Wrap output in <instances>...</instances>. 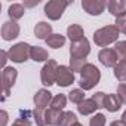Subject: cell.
I'll return each instance as SVG.
<instances>
[{"label":"cell","instance_id":"obj_1","mask_svg":"<svg viewBox=\"0 0 126 126\" xmlns=\"http://www.w3.org/2000/svg\"><path fill=\"white\" fill-rule=\"evenodd\" d=\"M101 80V71L96 65L94 64H88L83 67V70L80 71V88L83 91H91L94 89Z\"/></svg>","mask_w":126,"mask_h":126},{"label":"cell","instance_id":"obj_2","mask_svg":"<svg viewBox=\"0 0 126 126\" xmlns=\"http://www.w3.org/2000/svg\"><path fill=\"white\" fill-rule=\"evenodd\" d=\"M119 34H120V31L116 25H105V27H102L94 33V42L96 46L105 49V46L117 42Z\"/></svg>","mask_w":126,"mask_h":126},{"label":"cell","instance_id":"obj_3","mask_svg":"<svg viewBox=\"0 0 126 126\" xmlns=\"http://www.w3.org/2000/svg\"><path fill=\"white\" fill-rule=\"evenodd\" d=\"M31 53V46L25 42H19L16 45H14L12 47H9L8 50V56L12 62H16V64H22L28 59Z\"/></svg>","mask_w":126,"mask_h":126},{"label":"cell","instance_id":"obj_4","mask_svg":"<svg viewBox=\"0 0 126 126\" xmlns=\"http://www.w3.org/2000/svg\"><path fill=\"white\" fill-rule=\"evenodd\" d=\"M68 5L70 2H67V0H50L45 5V15L52 21H58Z\"/></svg>","mask_w":126,"mask_h":126},{"label":"cell","instance_id":"obj_5","mask_svg":"<svg viewBox=\"0 0 126 126\" xmlns=\"http://www.w3.org/2000/svg\"><path fill=\"white\" fill-rule=\"evenodd\" d=\"M58 64L55 59H49L46 64L43 65L42 71H40V79L42 83L45 86H52L53 83H56V71H58Z\"/></svg>","mask_w":126,"mask_h":126},{"label":"cell","instance_id":"obj_6","mask_svg":"<svg viewBox=\"0 0 126 126\" xmlns=\"http://www.w3.org/2000/svg\"><path fill=\"white\" fill-rule=\"evenodd\" d=\"M89 53H91V45L86 37L80 42L71 43L70 46V58L73 59H86Z\"/></svg>","mask_w":126,"mask_h":126},{"label":"cell","instance_id":"obj_7","mask_svg":"<svg viewBox=\"0 0 126 126\" xmlns=\"http://www.w3.org/2000/svg\"><path fill=\"white\" fill-rule=\"evenodd\" d=\"M16 77H18V71L14 68V67H6L3 68V73H2V83H3V98L2 101H5L8 96H9V91L11 88L15 85L16 82Z\"/></svg>","mask_w":126,"mask_h":126},{"label":"cell","instance_id":"obj_8","mask_svg":"<svg viewBox=\"0 0 126 126\" xmlns=\"http://www.w3.org/2000/svg\"><path fill=\"white\" fill-rule=\"evenodd\" d=\"M74 83V71L67 65H59L56 71V85L61 88H67Z\"/></svg>","mask_w":126,"mask_h":126},{"label":"cell","instance_id":"obj_9","mask_svg":"<svg viewBox=\"0 0 126 126\" xmlns=\"http://www.w3.org/2000/svg\"><path fill=\"white\" fill-rule=\"evenodd\" d=\"M107 2L105 0H82V8L86 14L89 15H101L104 12V9L107 8Z\"/></svg>","mask_w":126,"mask_h":126},{"label":"cell","instance_id":"obj_10","mask_svg":"<svg viewBox=\"0 0 126 126\" xmlns=\"http://www.w3.org/2000/svg\"><path fill=\"white\" fill-rule=\"evenodd\" d=\"M98 59H99V62L104 67H113V68L117 65V62H119V56H117L116 50L114 49H108V47L99 50Z\"/></svg>","mask_w":126,"mask_h":126},{"label":"cell","instance_id":"obj_11","mask_svg":"<svg viewBox=\"0 0 126 126\" xmlns=\"http://www.w3.org/2000/svg\"><path fill=\"white\" fill-rule=\"evenodd\" d=\"M19 36V25L16 24V21H6V22H3V25H2V37H3V40H6V42H11V40H14V39H16Z\"/></svg>","mask_w":126,"mask_h":126},{"label":"cell","instance_id":"obj_12","mask_svg":"<svg viewBox=\"0 0 126 126\" xmlns=\"http://www.w3.org/2000/svg\"><path fill=\"white\" fill-rule=\"evenodd\" d=\"M52 99H53V96H52V94H50L47 89H40V91H37L36 95H34V98H33L36 108H46V107L52 102Z\"/></svg>","mask_w":126,"mask_h":126},{"label":"cell","instance_id":"obj_13","mask_svg":"<svg viewBox=\"0 0 126 126\" xmlns=\"http://www.w3.org/2000/svg\"><path fill=\"white\" fill-rule=\"evenodd\" d=\"M107 8H108V12L116 18L123 16L126 15V0H110Z\"/></svg>","mask_w":126,"mask_h":126},{"label":"cell","instance_id":"obj_14","mask_svg":"<svg viewBox=\"0 0 126 126\" xmlns=\"http://www.w3.org/2000/svg\"><path fill=\"white\" fill-rule=\"evenodd\" d=\"M67 37L70 39L71 43H76V42H80L85 39V30L82 25L79 24H71L67 27Z\"/></svg>","mask_w":126,"mask_h":126},{"label":"cell","instance_id":"obj_15","mask_svg":"<svg viewBox=\"0 0 126 126\" xmlns=\"http://www.w3.org/2000/svg\"><path fill=\"white\" fill-rule=\"evenodd\" d=\"M34 34H36L37 39L46 40L49 36H52V25L47 24V22H45V21H40L34 27Z\"/></svg>","mask_w":126,"mask_h":126},{"label":"cell","instance_id":"obj_16","mask_svg":"<svg viewBox=\"0 0 126 126\" xmlns=\"http://www.w3.org/2000/svg\"><path fill=\"white\" fill-rule=\"evenodd\" d=\"M122 101L119 98V95H114V94H108L105 96V101H104V108H107L110 113H116L120 110L122 107Z\"/></svg>","mask_w":126,"mask_h":126},{"label":"cell","instance_id":"obj_17","mask_svg":"<svg viewBox=\"0 0 126 126\" xmlns=\"http://www.w3.org/2000/svg\"><path fill=\"white\" fill-rule=\"evenodd\" d=\"M61 117H62V111L55 108H47L45 113V120H46V125L49 126H59Z\"/></svg>","mask_w":126,"mask_h":126},{"label":"cell","instance_id":"obj_18","mask_svg":"<svg viewBox=\"0 0 126 126\" xmlns=\"http://www.w3.org/2000/svg\"><path fill=\"white\" fill-rule=\"evenodd\" d=\"M30 58L36 62H47L49 61V53L45 47H40V46H31V53H30Z\"/></svg>","mask_w":126,"mask_h":126},{"label":"cell","instance_id":"obj_19","mask_svg":"<svg viewBox=\"0 0 126 126\" xmlns=\"http://www.w3.org/2000/svg\"><path fill=\"white\" fill-rule=\"evenodd\" d=\"M98 110V105L95 104V101L92 99V98H89V99H85L82 104H79V107H77V111L80 113V114H83V116H89V114H92V113H95Z\"/></svg>","mask_w":126,"mask_h":126},{"label":"cell","instance_id":"obj_20","mask_svg":"<svg viewBox=\"0 0 126 126\" xmlns=\"http://www.w3.org/2000/svg\"><path fill=\"white\" fill-rule=\"evenodd\" d=\"M25 14V6L21 5V3H14L9 6V11H8V15L12 21H16V19H21Z\"/></svg>","mask_w":126,"mask_h":126},{"label":"cell","instance_id":"obj_21","mask_svg":"<svg viewBox=\"0 0 126 126\" xmlns=\"http://www.w3.org/2000/svg\"><path fill=\"white\" fill-rule=\"evenodd\" d=\"M45 42H46V45H47L49 47L59 49V47L64 46V43H65V37L62 36V34H52V36H49Z\"/></svg>","mask_w":126,"mask_h":126},{"label":"cell","instance_id":"obj_22","mask_svg":"<svg viewBox=\"0 0 126 126\" xmlns=\"http://www.w3.org/2000/svg\"><path fill=\"white\" fill-rule=\"evenodd\" d=\"M114 77L122 83L126 82V61H119L117 62V65L114 67Z\"/></svg>","mask_w":126,"mask_h":126},{"label":"cell","instance_id":"obj_23","mask_svg":"<svg viewBox=\"0 0 126 126\" xmlns=\"http://www.w3.org/2000/svg\"><path fill=\"white\" fill-rule=\"evenodd\" d=\"M74 123H77V116L73 111H62L59 126H73Z\"/></svg>","mask_w":126,"mask_h":126},{"label":"cell","instance_id":"obj_24","mask_svg":"<svg viewBox=\"0 0 126 126\" xmlns=\"http://www.w3.org/2000/svg\"><path fill=\"white\" fill-rule=\"evenodd\" d=\"M67 104V96L64 94H59V95H55L52 102H50V108H55V110H59L62 111V108L65 107Z\"/></svg>","mask_w":126,"mask_h":126},{"label":"cell","instance_id":"obj_25","mask_svg":"<svg viewBox=\"0 0 126 126\" xmlns=\"http://www.w3.org/2000/svg\"><path fill=\"white\" fill-rule=\"evenodd\" d=\"M68 99L73 102V104H82L86 98H85V91L83 89H73L70 94H68Z\"/></svg>","mask_w":126,"mask_h":126},{"label":"cell","instance_id":"obj_26","mask_svg":"<svg viewBox=\"0 0 126 126\" xmlns=\"http://www.w3.org/2000/svg\"><path fill=\"white\" fill-rule=\"evenodd\" d=\"M114 50L119 56V61H126V40H119L114 45Z\"/></svg>","mask_w":126,"mask_h":126},{"label":"cell","instance_id":"obj_27","mask_svg":"<svg viewBox=\"0 0 126 126\" xmlns=\"http://www.w3.org/2000/svg\"><path fill=\"white\" fill-rule=\"evenodd\" d=\"M45 113H46V108H36L33 111V119H34V122H36L37 126H46Z\"/></svg>","mask_w":126,"mask_h":126},{"label":"cell","instance_id":"obj_28","mask_svg":"<svg viewBox=\"0 0 126 126\" xmlns=\"http://www.w3.org/2000/svg\"><path fill=\"white\" fill-rule=\"evenodd\" d=\"M86 64H88L86 59H73V58H70V68L74 73H80Z\"/></svg>","mask_w":126,"mask_h":126},{"label":"cell","instance_id":"obj_29","mask_svg":"<svg viewBox=\"0 0 126 126\" xmlns=\"http://www.w3.org/2000/svg\"><path fill=\"white\" fill-rule=\"evenodd\" d=\"M28 111H21V117H18L12 126H31V122L28 119Z\"/></svg>","mask_w":126,"mask_h":126},{"label":"cell","instance_id":"obj_30","mask_svg":"<svg viewBox=\"0 0 126 126\" xmlns=\"http://www.w3.org/2000/svg\"><path fill=\"white\" fill-rule=\"evenodd\" d=\"M89 126H105V116L98 113L89 120Z\"/></svg>","mask_w":126,"mask_h":126},{"label":"cell","instance_id":"obj_31","mask_svg":"<svg viewBox=\"0 0 126 126\" xmlns=\"http://www.w3.org/2000/svg\"><path fill=\"white\" fill-rule=\"evenodd\" d=\"M105 96H107V94H104V92H96V94L92 96V99L95 101V104L98 105V108H104V101H105Z\"/></svg>","mask_w":126,"mask_h":126},{"label":"cell","instance_id":"obj_32","mask_svg":"<svg viewBox=\"0 0 126 126\" xmlns=\"http://www.w3.org/2000/svg\"><path fill=\"white\" fill-rule=\"evenodd\" d=\"M117 95L123 104H126V83H120L117 86Z\"/></svg>","mask_w":126,"mask_h":126},{"label":"cell","instance_id":"obj_33","mask_svg":"<svg viewBox=\"0 0 126 126\" xmlns=\"http://www.w3.org/2000/svg\"><path fill=\"white\" fill-rule=\"evenodd\" d=\"M114 25L119 28V31H125V28H126V15L116 18V24Z\"/></svg>","mask_w":126,"mask_h":126},{"label":"cell","instance_id":"obj_34","mask_svg":"<svg viewBox=\"0 0 126 126\" xmlns=\"http://www.w3.org/2000/svg\"><path fill=\"white\" fill-rule=\"evenodd\" d=\"M0 55H2V67H3V68H6V61L9 59V56H8V52L2 50V52H0Z\"/></svg>","mask_w":126,"mask_h":126},{"label":"cell","instance_id":"obj_35","mask_svg":"<svg viewBox=\"0 0 126 126\" xmlns=\"http://www.w3.org/2000/svg\"><path fill=\"white\" fill-rule=\"evenodd\" d=\"M0 116H2V126H6V123H8V113L5 111V110H2V113H0Z\"/></svg>","mask_w":126,"mask_h":126},{"label":"cell","instance_id":"obj_36","mask_svg":"<svg viewBox=\"0 0 126 126\" xmlns=\"http://www.w3.org/2000/svg\"><path fill=\"white\" fill-rule=\"evenodd\" d=\"M40 3V0H34V2H24V6H28V8H33L36 5Z\"/></svg>","mask_w":126,"mask_h":126},{"label":"cell","instance_id":"obj_37","mask_svg":"<svg viewBox=\"0 0 126 126\" xmlns=\"http://www.w3.org/2000/svg\"><path fill=\"white\" fill-rule=\"evenodd\" d=\"M110 126H126L122 120H114V122H111V125Z\"/></svg>","mask_w":126,"mask_h":126},{"label":"cell","instance_id":"obj_38","mask_svg":"<svg viewBox=\"0 0 126 126\" xmlns=\"http://www.w3.org/2000/svg\"><path fill=\"white\" fill-rule=\"evenodd\" d=\"M122 122L126 125V110H125V111H123V114H122Z\"/></svg>","mask_w":126,"mask_h":126},{"label":"cell","instance_id":"obj_39","mask_svg":"<svg viewBox=\"0 0 126 126\" xmlns=\"http://www.w3.org/2000/svg\"><path fill=\"white\" fill-rule=\"evenodd\" d=\"M73 126H83V125H82V123H79V122H77V123H74V125H73Z\"/></svg>","mask_w":126,"mask_h":126},{"label":"cell","instance_id":"obj_40","mask_svg":"<svg viewBox=\"0 0 126 126\" xmlns=\"http://www.w3.org/2000/svg\"><path fill=\"white\" fill-rule=\"evenodd\" d=\"M123 33H125V34H126V28H125V31H123Z\"/></svg>","mask_w":126,"mask_h":126}]
</instances>
